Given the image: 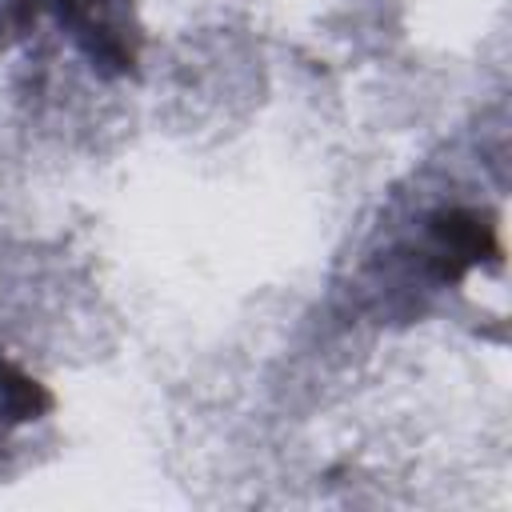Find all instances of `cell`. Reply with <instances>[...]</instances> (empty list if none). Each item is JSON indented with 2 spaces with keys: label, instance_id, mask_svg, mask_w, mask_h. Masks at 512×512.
<instances>
[{
  "label": "cell",
  "instance_id": "1",
  "mask_svg": "<svg viewBox=\"0 0 512 512\" xmlns=\"http://www.w3.org/2000/svg\"><path fill=\"white\" fill-rule=\"evenodd\" d=\"M484 256H496V232L480 212L468 208H444L428 220L424 240V268L436 284L464 280Z\"/></svg>",
  "mask_w": 512,
  "mask_h": 512
},
{
  "label": "cell",
  "instance_id": "2",
  "mask_svg": "<svg viewBox=\"0 0 512 512\" xmlns=\"http://www.w3.org/2000/svg\"><path fill=\"white\" fill-rule=\"evenodd\" d=\"M116 4L120 0H56L60 16L76 28V36L88 44V52L96 60H108V64H128L132 52H128V40L116 24Z\"/></svg>",
  "mask_w": 512,
  "mask_h": 512
}]
</instances>
